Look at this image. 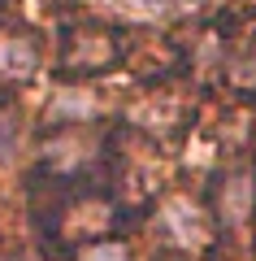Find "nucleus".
Listing matches in <instances>:
<instances>
[{
  "mask_svg": "<svg viewBox=\"0 0 256 261\" xmlns=\"http://www.w3.org/2000/svg\"><path fill=\"white\" fill-rule=\"evenodd\" d=\"M252 196H256L252 174H230L226 187H221V218L226 222H243L252 214Z\"/></svg>",
  "mask_w": 256,
  "mask_h": 261,
  "instance_id": "2",
  "label": "nucleus"
},
{
  "mask_svg": "<svg viewBox=\"0 0 256 261\" xmlns=\"http://www.w3.org/2000/svg\"><path fill=\"white\" fill-rule=\"evenodd\" d=\"M161 231L169 235L174 244H200L204 240V218H200V209L191 205V200H165V209H161Z\"/></svg>",
  "mask_w": 256,
  "mask_h": 261,
  "instance_id": "1",
  "label": "nucleus"
},
{
  "mask_svg": "<svg viewBox=\"0 0 256 261\" xmlns=\"http://www.w3.org/2000/svg\"><path fill=\"white\" fill-rule=\"evenodd\" d=\"M48 113H52V122H61V118H92L96 105L87 100L82 92H61V96L52 100V109H48Z\"/></svg>",
  "mask_w": 256,
  "mask_h": 261,
  "instance_id": "4",
  "label": "nucleus"
},
{
  "mask_svg": "<svg viewBox=\"0 0 256 261\" xmlns=\"http://www.w3.org/2000/svg\"><path fill=\"white\" fill-rule=\"evenodd\" d=\"M35 44L31 39H18V35H0V74L9 79H26L35 70Z\"/></svg>",
  "mask_w": 256,
  "mask_h": 261,
  "instance_id": "3",
  "label": "nucleus"
},
{
  "mask_svg": "<svg viewBox=\"0 0 256 261\" xmlns=\"http://www.w3.org/2000/svg\"><path fill=\"white\" fill-rule=\"evenodd\" d=\"M78 261H130V252L122 248V244H92Z\"/></svg>",
  "mask_w": 256,
  "mask_h": 261,
  "instance_id": "5",
  "label": "nucleus"
}]
</instances>
